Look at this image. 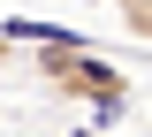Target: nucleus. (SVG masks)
Masks as SVG:
<instances>
[{
    "mask_svg": "<svg viewBox=\"0 0 152 137\" xmlns=\"http://www.w3.org/2000/svg\"><path fill=\"white\" fill-rule=\"evenodd\" d=\"M23 69H31L38 84L53 99H69V107H84V114L99 122V130H114V122L129 114V99H137V84H129V69L114 53H99L91 38H53V46H31V53H15Z\"/></svg>",
    "mask_w": 152,
    "mask_h": 137,
    "instance_id": "1",
    "label": "nucleus"
},
{
    "mask_svg": "<svg viewBox=\"0 0 152 137\" xmlns=\"http://www.w3.org/2000/svg\"><path fill=\"white\" fill-rule=\"evenodd\" d=\"M99 8H114V15L129 23V38H145V46H152V0H99Z\"/></svg>",
    "mask_w": 152,
    "mask_h": 137,
    "instance_id": "2",
    "label": "nucleus"
},
{
    "mask_svg": "<svg viewBox=\"0 0 152 137\" xmlns=\"http://www.w3.org/2000/svg\"><path fill=\"white\" fill-rule=\"evenodd\" d=\"M8 69H15V46H8V38H0V76H8Z\"/></svg>",
    "mask_w": 152,
    "mask_h": 137,
    "instance_id": "3",
    "label": "nucleus"
},
{
    "mask_svg": "<svg viewBox=\"0 0 152 137\" xmlns=\"http://www.w3.org/2000/svg\"><path fill=\"white\" fill-rule=\"evenodd\" d=\"M76 137H99V130H76Z\"/></svg>",
    "mask_w": 152,
    "mask_h": 137,
    "instance_id": "4",
    "label": "nucleus"
}]
</instances>
